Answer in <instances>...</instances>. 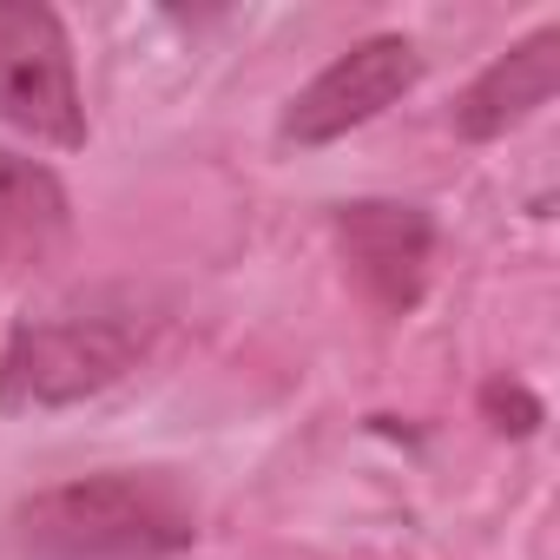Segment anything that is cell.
I'll list each match as a JSON object with an SVG mask.
<instances>
[{"label":"cell","mask_w":560,"mask_h":560,"mask_svg":"<svg viewBox=\"0 0 560 560\" xmlns=\"http://www.w3.org/2000/svg\"><path fill=\"white\" fill-rule=\"evenodd\" d=\"M67 224H73L67 185L47 165L0 145V270L47 264L67 244Z\"/></svg>","instance_id":"7"},{"label":"cell","mask_w":560,"mask_h":560,"mask_svg":"<svg viewBox=\"0 0 560 560\" xmlns=\"http://www.w3.org/2000/svg\"><path fill=\"white\" fill-rule=\"evenodd\" d=\"M481 416H488L501 435H534V429L547 422L540 396H534L527 383H514V376H494V383H481Z\"/></svg>","instance_id":"8"},{"label":"cell","mask_w":560,"mask_h":560,"mask_svg":"<svg viewBox=\"0 0 560 560\" xmlns=\"http://www.w3.org/2000/svg\"><path fill=\"white\" fill-rule=\"evenodd\" d=\"M553 86H560V27L547 21V27H534L527 40H514L508 54H494L475 80H468V93L455 100V132L462 139H501V132H514L521 119H534L547 100H553Z\"/></svg>","instance_id":"6"},{"label":"cell","mask_w":560,"mask_h":560,"mask_svg":"<svg viewBox=\"0 0 560 560\" xmlns=\"http://www.w3.org/2000/svg\"><path fill=\"white\" fill-rule=\"evenodd\" d=\"M422 80V54L409 34H370L350 54H337L284 113V139L291 145H330L357 126H370L376 113H389L409 86Z\"/></svg>","instance_id":"4"},{"label":"cell","mask_w":560,"mask_h":560,"mask_svg":"<svg viewBox=\"0 0 560 560\" xmlns=\"http://www.w3.org/2000/svg\"><path fill=\"white\" fill-rule=\"evenodd\" d=\"M0 119L67 152L86 145L73 40L67 21L40 0H0Z\"/></svg>","instance_id":"3"},{"label":"cell","mask_w":560,"mask_h":560,"mask_svg":"<svg viewBox=\"0 0 560 560\" xmlns=\"http://www.w3.org/2000/svg\"><path fill=\"white\" fill-rule=\"evenodd\" d=\"M152 317L126 298L27 317L0 350V409H67L113 389L145 357Z\"/></svg>","instance_id":"2"},{"label":"cell","mask_w":560,"mask_h":560,"mask_svg":"<svg viewBox=\"0 0 560 560\" xmlns=\"http://www.w3.org/2000/svg\"><path fill=\"white\" fill-rule=\"evenodd\" d=\"M14 527L40 560H165L198 540V508L159 468H106L21 501Z\"/></svg>","instance_id":"1"},{"label":"cell","mask_w":560,"mask_h":560,"mask_svg":"<svg viewBox=\"0 0 560 560\" xmlns=\"http://www.w3.org/2000/svg\"><path fill=\"white\" fill-rule=\"evenodd\" d=\"M337 250L357 277V291L383 317H409L429 291V264H435V224L416 205L396 198H357L337 211Z\"/></svg>","instance_id":"5"}]
</instances>
